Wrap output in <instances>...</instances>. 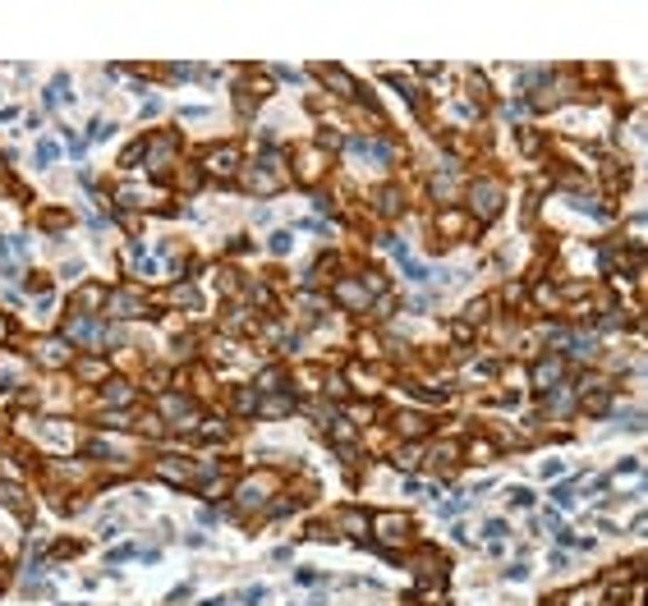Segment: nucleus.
Listing matches in <instances>:
<instances>
[{"mask_svg":"<svg viewBox=\"0 0 648 606\" xmlns=\"http://www.w3.org/2000/svg\"><path fill=\"white\" fill-rule=\"evenodd\" d=\"M469 198H473V216L478 221H492L501 211V184L497 180H478L469 189Z\"/></svg>","mask_w":648,"mask_h":606,"instance_id":"obj_1","label":"nucleus"},{"mask_svg":"<svg viewBox=\"0 0 648 606\" xmlns=\"http://www.w3.org/2000/svg\"><path fill=\"white\" fill-rule=\"evenodd\" d=\"M106 312H115V317H143V299L138 294H111L106 299Z\"/></svg>","mask_w":648,"mask_h":606,"instance_id":"obj_2","label":"nucleus"},{"mask_svg":"<svg viewBox=\"0 0 648 606\" xmlns=\"http://www.w3.org/2000/svg\"><path fill=\"white\" fill-rule=\"evenodd\" d=\"M267 492H272V483H267V478H253V483L239 487V505H244V510H253V505L267 501Z\"/></svg>","mask_w":648,"mask_h":606,"instance_id":"obj_3","label":"nucleus"},{"mask_svg":"<svg viewBox=\"0 0 648 606\" xmlns=\"http://www.w3.org/2000/svg\"><path fill=\"white\" fill-rule=\"evenodd\" d=\"M377 533H382L386 542H400V537H410V519H400V514H377Z\"/></svg>","mask_w":648,"mask_h":606,"instance_id":"obj_4","label":"nucleus"},{"mask_svg":"<svg viewBox=\"0 0 648 606\" xmlns=\"http://www.w3.org/2000/svg\"><path fill=\"white\" fill-rule=\"evenodd\" d=\"M70 336H74V340H83V345H101V326H97V321H74Z\"/></svg>","mask_w":648,"mask_h":606,"instance_id":"obj_5","label":"nucleus"},{"mask_svg":"<svg viewBox=\"0 0 648 606\" xmlns=\"http://www.w3.org/2000/svg\"><path fill=\"white\" fill-rule=\"evenodd\" d=\"M322 78H326V83H336V87H341V97H354V92H359V87H354V78L345 74V70H331V65H326V70H322Z\"/></svg>","mask_w":648,"mask_h":606,"instance_id":"obj_6","label":"nucleus"},{"mask_svg":"<svg viewBox=\"0 0 648 606\" xmlns=\"http://www.w3.org/2000/svg\"><path fill=\"white\" fill-rule=\"evenodd\" d=\"M207 165H212V170H221V175H230V170H235V148H216L207 156Z\"/></svg>","mask_w":648,"mask_h":606,"instance_id":"obj_7","label":"nucleus"},{"mask_svg":"<svg viewBox=\"0 0 648 606\" xmlns=\"http://www.w3.org/2000/svg\"><path fill=\"white\" fill-rule=\"evenodd\" d=\"M336 299H345L350 308H363V303H368V290H359V285H336Z\"/></svg>","mask_w":648,"mask_h":606,"instance_id":"obj_8","label":"nucleus"},{"mask_svg":"<svg viewBox=\"0 0 648 606\" xmlns=\"http://www.w3.org/2000/svg\"><path fill=\"white\" fill-rule=\"evenodd\" d=\"M133 390L124 386V381H106V404H129Z\"/></svg>","mask_w":648,"mask_h":606,"instance_id":"obj_9","label":"nucleus"},{"mask_svg":"<svg viewBox=\"0 0 648 606\" xmlns=\"http://www.w3.org/2000/svg\"><path fill=\"white\" fill-rule=\"evenodd\" d=\"M556 373H561L556 358H543V363L534 368V381H538V386H547V381H556Z\"/></svg>","mask_w":648,"mask_h":606,"instance_id":"obj_10","label":"nucleus"},{"mask_svg":"<svg viewBox=\"0 0 648 606\" xmlns=\"http://www.w3.org/2000/svg\"><path fill=\"white\" fill-rule=\"evenodd\" d=\"M377 207H382L386 216H395V211H400V189H382V198H377Z\"/></svg>","mask_w":648,"mask_h":606,"instance_id":"obj_11","label":"nucleus"},{"mask_svg":"<svg viewBox=\"0 0 648 606\" xmlns=\"http://www.w3.org/2000/svg\"><path fill=\"white\" fill-rule=\"evenodd\" d=\"M405 276H410V280H414V285H423V280H428V271H423V267H419V262H405Z\"/></svg>","mask_w":648,"mask_h":606,"instance_id":"obj_12","label":"nucleus"},{"mask_svg":"<svg viewBox=\"0 0 648 606\" xmlns=\"http://www.w3.org/2000/svg\"><path fill=\"white\" fill-rule=\"evenodd\" d=\"M37 161L51 165V161H55V143H37Z\"/></svg>","mask_w":648,"mask_h":606,"instance_id":"obj_13","label":"nucleus"},{"mask_svg":"<svg viewBox=\"0 0 648 606\" xmlns=\"http://www.w3.org/2000/svg\"><path fill=\"white\" fill-rule=\"evenodd\" d=\"M272 253H290V234H285V230L272 234Z\"/></svg>","mask_w":648,"mask_h":606,"instance_id":"obj_14","label":"nucleus"},{"mask_svg":"<svg viewBox=\"0 0 648 606\" xmlns=\"http://www.w3.org/2000/svg\"><path fill=\"white\" fill-rule=\"evenodd\" d=\"M534 496H529V487H510V505H529Z\"/></svg>","mask_w":648,"mask_h":606,"instance_id":"obj_15","label":"nucleus"},{"mask_svg":"<svg viewBox=\"0 0 648 606\" xmlns=\"http://www.w3.org/2000/svg\"><path fill=\"white\" fill-rule=\"evenodd\" d=\"M263 597H267V588H244V602H253V606H258Z\"/></svg>","mask_w":648,"mask_h":606,"instance_id":"obj_16","label":"nucleus"}]
</instances>
